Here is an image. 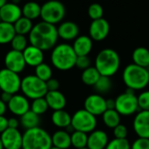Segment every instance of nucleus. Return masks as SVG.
<instances>
[{"label":"nucleus","instance_id":"obj_32","mask_svg":"<svg viewBox=\"0 0 149 149\" xmlns=\"http://www.w3.org/2000/svg\"><path fill=\"white\" fill-rule=\"evenodd\" d=\"M88 134L79 132L74 131L71 133V143L72 147L75 149L85 148L87 147Z\"/></svg>","mask_w":149,"mask_h":149},{"label":"nucleus","instance_id":"obj_25","mask_svg":"<svg viewBox=\"0 0 149 149\" xmlns=\"http://www.w3.org/2000/svg\"><path fill=\"white\" fill-rule=\"evenodd\" d=\"M133 63L149 69V49L145 47H136L132 54Z\"/></svg>","mask_w":149,"mask_h":149},{"label":"nucleus","instance_id":"obj_47","mask_svg":"<svg viewBox=\"0 0 149 149\" xmlns=\"http://www.w3.org/2000/svg\"><path fill=\"white\" fill-rule=\"evenodd\" d=\"M106 103H107V110H114L115 109V99H113V98L106 99Z\"/></svg>","mask_w":149,"mask_h":149},{"label":"nucleus","instance_id":"obj_17","mask_svg":"<svg viewBox=\"0 0 149 149\" xmlns=\"http://www.w3.org/2000/svg\"><path fill=\"white\" fill-rule=\"evenodd\" d=\"M22 16V8L12 2L7 3L0 9V18L5 23L13 25Z\"/></svg>","mask_w":149,"mask_h":149},{"label":"nucleus","instance_id":"obj_36","mask_svg":"<svg viewBox=\"0 0 149 149\" xmlns=\"http://www.w3.org/2000/svg\"><path fill=\"white\" fill-rule=\"evenodd\" d=\"M11 48L13 50L23 52L29 45H28V39L24 35L16 34L10 42Z\"/></svg>","mask_w":149,"mask_h":149},{"label":"nucleus","instance_id":"obj_24","mask_svg":"<svg viewBox=\"0 0 149 149\" xmlns=\"http://www.w3.org/2000/svg\"><path fill=\"white\" fill-rule=\"evenodd\" d=\"M52 123L60 129H66L71 126L72 123V116L68 112L65 110L54 111L51 116Z\"/></svg>","mask_w":149,"mask_h":149},{"label":"nucleus","instance_id":"obj_54","mask_svg":"<svg viewBox=\"0 0 149 149\" xmlns=\"http://www.w3.org/2000/svg\"><path fill=\"white\" fill-rule=\"evenodd\" d=\"M0 91H1V90H0Z\"/></svg>","mask_w":149,"mask_h":149},{"label":"nucleus","instance_id":"obj_11","mask_svg":"<svg viewBox=\"0 0 149 149\" xmlns=\"http://www.w3.org/2000/svg\"><path fill=\"white\" fill-rule=\"evenodd\" d=\"M84 109L93 116H102L107 110L106 98L100 94H91L86 97L84 101Z\"/></svg>","mask_w":149,"mask_h":149},{"label":"nucleus","instance_id":"obj_35","mask_svg":"<svg viewBox=\"0 0 149 149\" xmlns=\"http://www.w3.org/2000/svg\"><path fill=\"white\" fill-rule=\"evenodd\" d=\"M49 109L48 104L45 100V97H40V98H37L32 100L31 104V111L33 112L34 113H36L37 115L40 116L45 114Z\"/></svg>","mask_w":149,"mask_h":149},{"label":"nucleus","instance_id":"obj_50","mask_svg":"<svg viewBox=\"0 0 149 149\" xmlns=\"http://www.w3.org/2000/svg\"><path fill=\"white\" fill-rule=\"evenodd\" d=\"M0 149H3V144H2V141H1V139H0Z\"/></svg>","mask_w":149,"mask_h":149},{"label":"nucleus","instance_id":"obj_49","mask_svg":"<svg viewBox=\"0 0 149 149\" xmlns=\"http://www.w3.org/2000/svg\"><path fill=\"white\" fill-rule=\"evenodd\" d=\"M8 2H7V0H0V9L4 5V4H6Z\"/></svg>","mask_w":149,"mask_h":149},{"label":"nucleus","instance_id":"obj_39","mask_svg":"<svg viewBox=\"0 0 149 149\" xmlns=\"http://www.w3.org/2000/svg\"><path fill=\"white\" fill-rule=\"evenodd\" d=\"M137 97H138V104H139L140 111L149 112V90H143Z\"/></svg>","mask_w":149,"mask_h":149},{"label":"nucleus","instance_id":"obj_18","mask_svg":"<svg viewBox=\"0 0 149 149\" xmlns=\"http://www.w3.org/2000/svg\"><path fill=\"white\" fill-rule=\"evenodd\" d=\"M57 29H58V38L65 41L74 40L76 38L79 37V25L72 21L62 22L58 25V27H57Z\"/></svg>","mask_w":149,"mask_h":149},{"label":"nucleus","instance_id":"obj_51","mask_svg":"<svg viewBox=\"0 0 149 149\" xmlns=\"http://www.w3.org/2000/svg\"><path fill=\"white\" fill-rule=\"evenodd\" d=\"M51 149H59V148H54V147H52V148Z\"/></svg>","mask_w":149,"mask_h":149},{"label":"nucleus","instance_id":"obj_1","mask_svg":"<svg viewBox=\"0 0 149 149\" xmlns=\"http://www.w3.org/2000/svg\"><path fill=\"white\" fill-rule=\"evenodd\" d=\"M58 39V34L56 25L44 21L34 25L28 36L30 44L42 51L52 49L57 45Z\"/></svg>","mask_w":149,"mask_h":149},{"label":"nucleus","instance_id":"obj_4","mask_svg":"<svg viewBox=\"0 0 149 149\" xmlns=\"http://www.w3.org/2000/svg\"><path fill=\"white\" fill-rule=\"evenodd\" d=\"M77 57L72 45L60 43L52 49L51 62L55 68L60 71H67L75 67Z\"/></svg>","mask_w":149,"mask_h":149},{"label":"nucleus","instance_id":"obj_2","mask_svg":"<svg viewBox=\"0 0 149 149\" xmlns=\"http://www.w3.org/2000/svg\"><path fill=\"white\" fill-rule=\"evenodd\" d=\"M122 80L127 89L134 92L143 90L149 84V69L134 63L128 64L123 69Z\"/></svg>","mask_w":149,"mask_h":149},{"label":"nucleus","instance_id":"obj_30","mask_svg":"<svg viewBox=\"0 0 149 149\" xmlns=\"http://www.w3.org/2000/svg\"><path fill=\"white\" fill-rule=\"evenodd\" d=\"M120 117L121 116L118 113V112L115 109L107 110L102 115V120L107 127L113 129L120 124Z\"/></svg>","mask_w":149,"mask_h":149},{"label":"nucleus","instance_id":"obj_38","mask_svg":"<svg viewBox=\"0 0 149 149\" xmlns=\"http://www.w3.org/2000/svg\"><path fill=\"white\" fill-rule=\"evenodd\" d=\"M106 149H131V144L127 139H113L109 141Z\"/></svg>","mask_w":149,"mask_h":149},{"label":"nucleus","instance_id":"obj_43","mask_svg":"<svg viewBox=\"0 0 149 149\" xmlns=\"http://www.w3.org/2000/svg\"><path fill=\"white\" fill-rule=\"evenodd\" d=\"M45 83H46V87H47V90H48V91L58 90V88H59V82H58L56 78H51V79L48 80Z\"/></svg>","mask_w":149,"mask_h":149},{"label":"nucleus","instance_id":"obj_3","mask_svg":"<svg viewBox=\"0 0 149 149\" xmlns=\"http://www.w3.org/2000/svg\"><path fill=\"white\" fill-rule=\"evenodd\" d=\"M94 67L100 76L112 77L117 74L120 68V57L114 49L104 48L96 55Z\"/></svg>","mask_w":149,"mask_h":149},{"label":"nucleus","instance_id":"obj_53","mask_svg":"<svg viewBox=\"0 0 149 149\" xmlns=\"http://www.w3.org/2000/svg\"><path fill=\"white\" fill-rule=\"evenodd\" d=\"M80 149H88L87 148H80Z\"/></svg>","mask_w":149,"mask_h":149},{"label":"nucleus","instance_id":"obj_34","mask_svg":"<svg viewBox=\"0 0 149 149\" xmlns=\"http://www.w3.org/2000/svg\"><path fill=\"white\" fill-rule=\"evenodd\" d=\"M35 76L44 82L52 78V69L47 63H41L35 68Z\"/></svg>","mask_w":149,"mask_h":149},{"label":"nucleus","instance_id":"obj_27","mask_svg":"<svg viewBox=\"0 0 149 149\" xmlns=\"http://www.w3.org/2000/svg\"><path fill=\"white\" fill-rule=\"evenodd\" d=\"M19 122L24 129L29 130L39 126L40 119L38 115H37L36 113H34L30 110L29 112H27L26 113H24L23 116L20 117Z\"/></svg>","mask_w":149,"mask_h":149},{"label":"nucleus","instance_id":"obj_15","mask_svg":"<svg viewBox=\"0 0 149 149\" xmlns=\"http://www.w3.org/2000/svg\"><path fill=\"white\" fill-rule=\"evenodd\" d=\"M133 128L138 137L149 139L148 111H139L135 114L133 121Z\"/></svg>","mask_w":149,"mask_h":149},{"label":"nucleus","instance_id":"obj_14","mask_svg":"<svg viewBox=\"0 0 149 149\" xmlns=\"http://www.w3.org/2000/svg\"><path fill=\"white\" fill-rule=\"evenodd\" d=\"M0 139L3 149H22L23 134L18 129L7 128L0 134Z\"/></svg>","mask_w":149,"mask_h":149},{"label":"nucleus","instance_id":"obj_45","mask_svg":"<svg viewBox=\"0 0 149 149\" xmlns=\"http://www.w3.org/2000/svg\"><path fill=\"white\" fill-rule=\"evenodd\" d=\"M8 128V119L4 116H0V134Z\"/></svg>","mask_w":149,"mask_h":149},{"label":"nucleus","instance_id":"obj_31","mask_svg":"<svg viewBox=\"0 0 149 149\" xmlns=\"http://www.w3.org/2000/svg\"><path fill=\"white\" fill-rule=\"evenodd\" d=\"M16 34H20V35H29L31 31L33 28V24H32V20L24 18V17H21L17 21H16L13 24Z\"/></svg>","mask_w":149,"mask_h":149},{"label":"nucleus","instance_id":"obj_22","mask_svg":"<svg viewBox=\"0 0 149 149\" xmlns=\"http://www.w3.org/2000/svg\"><path fill=\"white\" fill-rule=\"evenodd\" d=\"M49 108L54 111L64 110L66 105V97L59 90L48 91L45 97Z\"/></svg>","mask_w":149,"mask_h":149},{"label":"nucleus","instance_id":"obj_37","mask_svg":"<svg viewBox=\"0 0 149 149\" xmlns=\"http://www.w3.org/2000/svg\"><path fill=\"white\" fill-rule=\"evenodd\" d=\"M87 12H88L89 18L93 21V20L102 18L103 14H104V10H103V7L101 6V4H100L98 3H93V4H90V6L88 7Z\"/></svg>","mask_w":149,"mask_h":149},{"label":"nucleus","instance_id":"obj_23","mask_svg":"<svg viewBox=\"0 0 149 149\" xmlns=\"http://www.w3.org/2000/svg\"><path fill=\"white\" fill-rule=\"evenodd\" d=\"M52 147L59 149H69L72 147L71 133L66 130L59 129L52 135Z\"/></svg>","mask_w":149,"mask_h":149},{"label":"nucleus","instance_id":"obj_52","mask_svg":"<svg viewBox=\"0 0 149 149\" xmlns=\"http://www.w3.org/2000/svg\"><path fill=\"white\" fill-rule=\"evenodd\" d=\"M2 22V19H1V18H0V23Z\"/></svg>","mask_w":149,"mask_h":149},{"label":"nucleus","instance_id":"obj_44","mask_svg":"<svg viewBox=\"0 0 149 149\" xmlns=\"http://www.w3.org/2000/svg\"><path fill=\"white\" fill-rule=\"evenodd\" d=\"M20 125L19 120L17 118H10L8 119V128H12V129H18V126Z\"/></svg>","mask_w":149,"mask_h":149},{"label":"nucleus","instance_id":"obj_48","mask_svg":"<svg viewBox=\"0 0 149 149\" xmlns=\"http://www.w3.org/2000/svg\"><path fill=\"white\" fill-rule=\"evenodd\" d=\"M8 107L7 105L0 99V116H4Z\"/></svg>","mask_w":149,"mask_h":149},{"label":"nucleus","instance_id":"obj_12","mask_svg":"<svg viewBox=\"0 0 149 149\" xmlns=\"http://www.w3.org/2000/svg\"><path fill=\"white\" fill-rule=\"evenodd\" d=\"M3 61L5 68L17 74L23 72L26 66L23 52H18L13 49L6 53Z\"/></svg>","mask_w":149,"mask_h":149},{"label":"nucleus","instance_id":"obj_42","mask_svg":"<svg viewBox=\"0 0 149 149\" xmlns=\"http://www.w3.org/2000/svg\"><path fill=\"white\" fill-rule=\"evenodd\" d=\"M75 67L79 69L85 70L91 67V60L88 56H78L76 60Z\"/></svg>","mask_w":149,"mask_h":149},{"label":"nucleus","instance_id":"obj_19","mask_svg":"<svg viewBox=\"0 0 149 149\" xmlns=\"http://www.w3.org/2000/svg\"><path fill=\"white\" fill-rule=\"evenodd\" d=\"M109 142L107 133L103 130H94L88 134L87 148L88 149H106Z\"/></svg>","mask_w":149,"mask_h":149},{"label":"nucleus","instance_id":"obj_10","mask_svg":"<svg viewBox=\"0 0 149 149\" xmlns=\"http://www.w3.org/2000/svg\"><path fill=\"white\" fill-rule=\"evenodd\" d=\"M21 81L19 75L7 68L0 69V90L11 95L17 94L21 88Z\"/></svg>","mask_w":149,"mask_h":149},{"label":"nucleus","instance_id":"obj_26","mask_svg":"<svg viewBox=\"0 0 149 149\" xmlns=\"http://www.w3.org/2000/svg\"><path fill=\"white\" fill-rule=\"evenodd\" d=\"M41 14V5L35 1H29L22 7V15L31 20L37 19Z\"/></svg>","mask_w":149,"mask_h":149},{"label":"nucleus","instance_id":"obj_20","mask_svg":"<svg viewBox=\"0 0 149 149\" xmlns=\"http://www.w3.org/2000/svg\"><path fill=\"white\" fill-rule=\"evenodd\" d=\"M23 55L26 65L30 67L36 68L44 62V51L32 45H29L23 51Z\"/></svg>","mask_w":149,"mask_h":149},{"label":"nucleus","instance_id":"obj_5","mask_svg":"<svg viewBox=\"0 0 149 149\" xmlns=\"http://www.w3.org/2000/svg\"><path fill=\"white\" fill-rule=\"evenodd\" d=\"M52 148V135L39 126L25 130L23 133L22 149H51Z\"/></svg>","mask_w":149,"mask_h":149},{"label":"nucleus","instance_id":"obj_21","mask_svg":"<svg viewBox=\"0 0 149 149\" xmlns=\"http://www.w3.org/2000/svg\"><path fill=\"white\" fill-rule=\"evenodd\" d=\"M93 40L86 35H80L76 38L72 44V48L77 56H88L93 49Z\"/></svg>","mask_w":149,"mask_h":149},{"label":"nucleus","instance_id":"obj_40","mask_svg":"<svg viewBox=\"0 0 149 149\" xmlns=\"http://www.w3.org/2000/svg\"><path fill=\"white\" fill-rule=\"evenodd\" d=\"M113 136L115 139H127L128 135V129L127 126L124 124H120L118 125L115 128L113 129Z\"/></svg>","mask_w":149,"mask_h":149},{"label":"nucleus","instance_id":"obj_29","mask_svg":"<svg viewBox=\"0 0 149 149\" xmlns=\"http://www.w3.org/2000/svg\"><path fill=\"white\" fill-rule=\"evenodd\" d=\"M100 77V74L97 70L95 67H89L88 68L83 70L81 74V81L86 86H94L99 78Z\"/></svg>","mask_w":149,"mask_h":149},{"label":"nucleus","instance_id":"obj_16","mask_svg":"<svg viewBox=\"0 0 149 149\" xmlns=\"http://www.w3.org/2000/svg\"><path fill=\"white\" fill-rule=\"evenodd\" d=\"M7 107L13 115L21 117L30 111L31 104L25 96L21 94H15L7 104Z\"/></svg>","mask_w":149,"mask_h":149},{"label":"nucleus","instance_id":"obj_33","mask_svg":"<svg viewBox=\"0 0 149 149\" xmlns=\"http://www.w3.org/2000/svg\"><path fill=\"white\" fill-rule=\"evenodd\" d=\"M112 87H113V82L111 77L103 76H100V77L93 86L97 94L100 95H104L108 93L111 90Z\"/></svg>","mask_w":149,"mask_h":149},{"label":"nucleus","instance_id":"obj_9","mask_svg":"<svg viewBox=\"0 0 149 149\" xmlns=\"http://www.w3.org/2000/svg\"><path fill=\"white\" fill-rule=\"evenodd\" d=\"M71 126L74 131H79L85 133H91L97 127V119L85 109L78 110L72 116Z\"/></svg>","mask_w":149,"mask_h":149},{"label":"nucleus","instance_id":"obj_8","mask_svg":"<svg viewBox=\"0 0 149 149\" xmlns=\"http://www.w3.org/2000/svg\"><path fill=\"white\" fill-rule=\"evenodd\" d=\"M65 16V7L63 3L58 0H49L41 5L40 18L42 21L57 25L60 23Z\"/></svg>","mask_w":149,"mask_h":149},{"label":"nucleus","instance_id":"obj_46","mask_svg":"<svg viewBox=\"0 0 149 149\" xmlns=\"http://www.w3.org/2000/svg\"><path fill=\"white\" fill-rule=\"evenodd\" d=\"M12 96H13V95H11V94H10V93H7V92H2V93L0 94V99L7 105V104L10 102V100L11 99Z\"/></svg>","mask_w":149,"mask_h":149},{"label":"nucleus","instance_id":"obj_13","mask_svg":"<svg viewBox=\"0 0 149 149\" xmlns=\"http://www.w3.org/2000/svg\"><path fill=\"white\" fill-rule=\"evenodd\" d=\"M110 32L109 22L102 18L100 19L93 20L89 26V37L93 41L104 40Z\"/></svg>","mask_w":149,"mask_h":149},{"label":"nucleus","instance_id":"obj_6","mask_svg":"<svg viewBox=\"0 0 149 149\" xmlns=\"http://www.w3.org/2000/svg\"><path fill=\"white\" fill-rule=\"evenodd\" d=\"M20 90L28 99L32 100L45 97L48 92L45 82L40 80L35 75H28L22 78Z\"/></svg>","mask_w":149,"mask_h":149},{"label":"nucleus","instance_id":"obj_7","mask_svg":"<svg viewBox=\"0 0 149 149\" xmlns=\"http://www.w3.org/2000/svg\"><path fill=\"white\" fill-rule=\"evenodd\" d=\"M115 110L120 116H132L136 114L139 111L138 97L132 90L127 89V90L120 94L115 98Z\"/></svg>","mask_w":149,"mask_h":149},{"label":"nucleus","instance_id":"obj_28","mask_svg":"<svg viewBox=\"0 0 149 149\" xmlns=\"http://www.w3.org/2000/svg\"><path fill=\"white\" fill-rule=\"evenodd\" d=\"M15 35L16 32L13 25L3 21L0 23V45L10 43Z\"/></svg>","mask_w":149,"mask_h":149},{"label":"nucleus","instance_id":"obj_41","mask_svg":"<svg viewBox=\"0 0 149 149\" xmlns=\"http://www.w3.org/2000/svg\"><path fill=\"white\" fill-rule=\"evenodd\" d=\"M131 149H149V139L138 137L131 144Z\"/></svg>","mask_w":149,"mask_h":149}]
</instances>
